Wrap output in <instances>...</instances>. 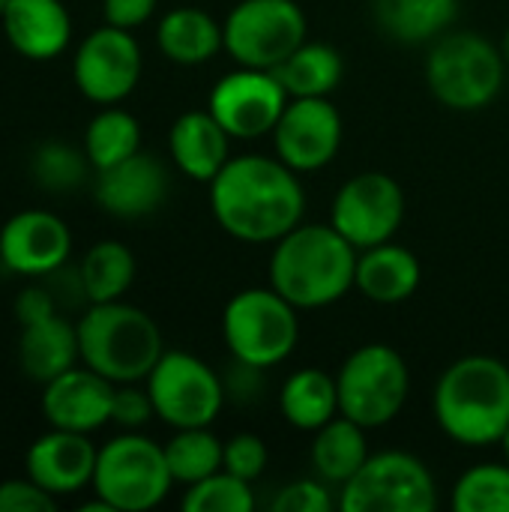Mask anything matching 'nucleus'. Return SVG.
Instances as JSON below:
<instances>
[{
  "label": "nucleus",
  "mask_w": 509,
  "mask_h": 512,
  "mask_svg": "<svg viewBox=\"0 0 509 512\" xmlns=\"http://www.w3.org/2000/svg\"><path fill=\"white\" fill-rule=\"evenodd\" d=\"M207 186L216 225L240 243L273 246L306 216V189L279 156H231Z\"/></svg>",
  "instance_id": "obj_1"
},
{
  "label": "nucleus",
  "mask_w": 509,
  "mask_h": 512,
  "mask_svg": "<svg viewBox=\"0 0 509 512\" xmlns=\"http://www.w3.org/2000/svg\"><path fill=\"white\" fill-rule=\"evenodd\" d=\"M360 249L330 222H300L270 252V288L300 312L327 309L354 288Z\"/></svg>",
  "instance_id": "obj_2"
},
{
  "label": "nucleus",
  "mask_w": 509,
  "mask_h": 512,
  "mask_svg": "<svg viewBox=\"0 0 509 512\" xmlns=\"http://www.w3.org/2000/svg\"><path fill=\"white\" fill-rule=\"evenodd\" d=\"M438 429L459 447L501 444L509 429V366L489 354L450 363L432 393Z\"/></svg>",
  "instance_id": "obj_3"
},
{
  "label": "nucleus",
  "mask_w": 509,
  "mask_h": 512,
  "mask_svg": "<svg viewBox=\"0 0 509 512\" xmlns=\"http://www.w3.org/2000/svg\"><path fill=\"white\" fill-rule=\"evenodd\" d=\"M75 327L81 363L111 384L147 381V375L165 354L159 324L144 309L123 300L90 303Z\"/></svg>",
  "instance_id": "obj_4"
},
{
  "label": "nucleus",
  "mask_w": 509,
  "mask_h": 512,
  "mask_svg": "<svg viewBox=\"0 0 509 512\" xmlns=\"http://www.w3.org/2000/svg\"><path fill=\"white\" fill-rule=\"evenodd\" d=\"M507 78L501 45L477 30H447L438 36L426 57V84L432 96L450 111L489 108Z\"/></svg>",
  "instance_id": "obj_5"
},
{
  "label": "nucleus",
  "mask_w": 509,
  "mask_h": 512,
  "mask_svg": "<svg viewBox=\"0 0 509 512\" xmlns=\"http://www.w3.org/2000/svg\"><path fill=\"white\" fill-rule=\"evenodd\" d=\"M276 288H243L222 312V336L234 360L258 369L285 363L300 342V318Z\"/></svg>",
  "instance_id": "obj_6"
},
{
  "label": "nucleus",
  "mask_w": 509,
  "mask_h": 512,
  "mask_svg": "<svg viewBox=\"0 0 509 512\" xmlns=\"http://www.w3.org/2000/svg\"><path fill=\"white\" fill-rule=\"evenodd\" d=\"M174 486L165 447L141 432H123L99 447L93 492L114 512L159 507Z\"/></svg>",
  "instance_id": "obj_7"
},
{
  "label": "nucleus",
  "mask_w": 509,
  "mask_h": 512,
  "mask_svg": "<svg viewBox=\"0 0 509 512\" xmlns=\"http://www.w3.org/2000/svg\"><path fill=\"white\" fill-rule=\"evenodd\" d=\"M336 387L339 414L372 432L402 414L411 393V372L393 345L369 342L345 357L336 372Z\"/></svg>",
  "instance_id": "obj_8"
},
{
  "label": "nucleus",
  "mask_w": 509,
  "mask_h": 512,
  "mask_svg": "<svg viewBox=\"0 0 509 512\" xmlns=\"http://www.w3.org/2000/svg\"><path fill=\"white\" fill-rule=\"evenodd\" d=\"M435 507V474L405 450L369 453L363 468L339 489L342 512H432Z\"/></svg>",
  "instance_id": "obj_9"
},
{
  "label": "nucleus",
  "mask_w": 509,
  "mask_h": 512,
  "mask_svg": "<svg viewBox=\"0 0 509 512\" xmlns=\"http://www.w3.org/2000/svg\"><path fill=\"white\" fill-rule=\"evenodd\" d=\"M222 30L225 51L237 66L276 69L306 42L309 21L297 0H240Z\"/></svg>",
  "instance_id": "obj_10"
},
{
  "label": "nucleus",
  "mask_w": 509,
  "mask_h": 512,
  "mask_svg": "<svg viewBox=\"0 0 509 512\" xmlns=\"http://www.w3.org/2000/svg\"><path fill=\"white\" fill-rule=\"evenodd\" d=\"M156 417L171 429L213 426L225 408V381L189 351H165L144 381Z\"/></svg>",
  "instance_id": "obj_11"
},
{
  "label": "nucleus",
  "mask_w": 509,
  "mask_h": 512,
  "mask_svg": "<svg viewBox=\"0 0 509 512\" xmlns=\"http://www.w3.org/2000/svg\"><path fill=\"white\" fill-rule=\"evenodd\" d=\"M405 222V189L387 171L348 177L330 204V225L360 252L399 234Z\"/></svg>",
  "instance_id": "obj_12"
},
{
  "label": "nucleus",
  "mask_w": 509,
  "mask_h": 512,
  "mask_svg": "<svg viewBox=\"0 0 509 512\" xmlns=\"http://www.w3.org/2000/svg\"><path fill=\"white\" fill-rule=\"evenodd\" d=\"M288 99L291 96L273 69L237 66L213 84L207 111L234 141H258L273 135Z\"/></svg>",
  "instance_id": "obj_13"
},
{
  "label": "nucleus",
  "mask_w": 509,
  "mask_h": 512,
  "mask_svg": "<svg viewBox=\"0 0 509 512\" xmlns=\"http://www.w3.org/2000/svg\"><path fill=\"white\" fill-rule=\"evenodd\" d=\"M144 57L132 30L105 24L87 33L72 60V78L81 96L96 105L123 102L141 81Z\"/></svg>",
  "instance_id": "obj_14"
},
{
  "label": "nucleus",
  "mask_w": 509,
  "mask_h": 512,
  "mask_svg": "<svg viewBox=\"0 0 509 512\" xmlns=\"http://www.w3.org/2000/svg\"><path fill=\"white\" fill-rule=\"evenodd\" d=\"M342 114L330 102V96H303L288 99L276 129H273V153L294 168L297 174L327 168L342 147Z\"/></svg>",
  "instance_id": "obj_15"
},
{
  "label": "nucleus",
  "mask_w": 509,
  "mask_h": 512,
  "mask_svg": "<svg viewBox=\"0 0 509 512\" xmlns=\"http://www.w3.org/2000/svg\"><path fill=\"white\" fill-rule=\"evenodd\" d=\"M72 252L66 222L48 210H21L0 228V264L21 276H48Z\"/></svg>",
  "instance_id": "obj_16"
},
{
  "label": "nucleus",
  "mask_w": 509,
  "mask_h": 512,
  "mask_svg": "<svg viewBox=\"0 0 509 512\" xmlns=\"http://www.w3.org/2000/svg\"><path fill=\"white\" fill-rule=\"evenodd\" d=\"M171 189L168 168L150 153H132L129 159L96 171L93 195L96 204L117 219H144L153 216Z\"/></svg>",
  "instance_id": "obj_17"
},
{
  "label": "nucleus",
  "mask_w": 509,
  "mask_h": 512,
  "mask_svg": "<svg viewBox=\"0 0 509 512\" xmlns=\"http://www.w3.org/2000/svg\"><path fill=\"white\" fill-rule=\"evenodd\" d=\"M114 387L90 366H72L63 375L42 384V414L51 429L90 435L111 423Z\"/></svg>",
  "instance_id": "obj_18"
},
{
  "label": "nucleus",
  "mask_w": 509,
  "mask_h": 512,
  "mask_svg": "<svg viewBox=\"0 0 509 512\" xmlns=\"http://www.w3.org/2000/svg\"><path fill=\"white\" fill-rule=\"evenodd\" d=\"M96 459L99 450L87 435L51 429L30 444L24 456V468L36 486H42L54 498H63L81 492L84 486H93Z\"/></svg>",
  "instance_id": "obj_19"
},
{
  "label": "nucleus",
  "mask_w": 509,
  "mask_h": 512,
  "mask_svg": "<svg viewBox=\"0 0 509 512\" xmlns=\"http://www.w3.org/2000/svg\"><path fill=\"white\" fill-rule=\"evenodd\" d=\"M0 21L9 45L27 60H54L72 39V18L60 0H9Z\"/></svg>",
  "instance_id": "obj_20"
},
{
  "label": "nucleus",
  "mask_w": 509,
  "mask_h": 512,
  "mask_svg": "<svg viewBox=\"0 0 509 512\" xmlns=\"http://www.w3.org/2000/svg\"><path fill=\"white\" fill-rule=\"evenodd\" d=\"M231 135L222 123L204 111H186L168 132V150L180 174L198 183H210L231 159Z\"/></svg>",
  "instance_id": "obj_21"
},
{
  "label": "nucleus",
  "mask_w": 509,
  "mask_h": 512,
  "mask_svg": "<svg viewBox=\"0 0 509 512\" xmlns=\"http://www.w3.org/2000/svg\"><path fill=\"white\" fill-rule=\"evenodd\" d=\"M420 279L423 267L417 255L393 240L363 249L357 255L354 288L378 306H399L411 300L420 288Z\"/></svg>",
  "instance_id": "obj_22"
},
{
  "label": "nucleus",
  "mask_w": 509,
  "mask_h": 512,
  "mask_svg": "<svg viewBox=\"0 0 509 512\" xmlns=\"http://www.w3.org/2000/svg\"><path fill=\"white\" fill-rule=\"evenodd\" d=\"M159 51L177 66H204L225 51L222 24L198 6H177L162 15L156 30Z\"/></svg>",
  "instance_id": "obj_23"
},
{
  "label": "nucleus",
  "mask_w": 509,
  "mask_h": 512,
  "mask_svg": "<svg viewBox=\"0 0 509 512\" xmlns=\"http://www.w3.org/2000/svg\"><path fill=\"white\" fill-rule=\"evenodd\" d=\"M78 360H81L78 327L69 324L63 315H51V318L21 327L18 363L30 381L48 384L51 378L72 369Z\"/></svg>",
  "instance_id": "obj_24"
},
{
  "label": "nucleus",
  "mask_w": 509,
  "mask_h": 512,
  "mask_svg": "<svg viewBox=\"0 0 509 512\" xmlns=\"http://www.w3.org/2000/svg\"><path fill=\"white\" fill-rule=\"evenodd\" d=\"M279 414L297 432H318L333 417H339V387L336 375L327 369H297L285 378L279 390Z\"/></svg>",
  "instance_id": "obj_25"
},
{
  "label": "nucleus",
  "mask_w": 509,
  "mask_h": 512,
  "mask_svg": "<svg viewBox=\"0 0 509 512\" xmlns=\"http://www.w3.org/2000/svg\"><path fill=\"white\" fill-rule=\"evenodd\" d=\"M459 12V0H372L375 24L402 45H423L444 36Z\"/></svg>",
  "instance_id": "obj_26"
},
{
  "label": "nucleus",
  "mask_w": 509,
  "mask_h": 512,
  "mask_svg": "<svg viewBox=\"0 0 509 512\" xmlns=\"http://www.w3.org/2000/svg\"><path fill=\"white\" fill-rule=\"evenodd\" d=\"M360 423L348 420L345 414L333 417L327 426H321L318 432H312V471L315 477H321L327 486L342 489L369 459V441Z\"/></svg>",
  "instance_id": "obj_27"
},
{
  "label": "nucleus",
  "mask_w": 509,
  "mask_h": 512,
  "mask_svg": "<svg viewBox=\"0 0 509 512\" xmlns=\"http://www.w3.org/2000/svg\"><path fill=\"white\" fill-rule=\"evenodd\" d=\"M276 78L288 90L291 99L303 96H330L345 75L342 54L327 42H303L291 57H285L276 69Z\"/></svg>",
  "instance_id": "obj_28"
},
{
  "label": "nucleus",
  "mask_w": 509,
  "mask_h": 512,
  "mask_svg": "<svg viewBox=\"0 0 509 512\" xmlns=\"http://www.w3.org/2000/svg\"><path fill=\"white\" fill-rule=\"evenodd\" d=\"M78 273L87 291V303H111L132 288L135 255L120 240H99L87 249Z\"/></svg>",
  "instance_id": "obj_29"
},
{
  "label": "nucleus",
  "mask_w": 509,
  "mask_h": 512,
  "mask_svg": "<svg viewBox=\"0 0 509 512\" xmlns=\"http://www.w3.org/2000/svg\"><path fill=\"white\" fill-rule=\"evenodd\" d=\"M141 150V123L114 105H105L84 132V153L93 171L111 168Z\"/></svg>",
  "instance_id": "obj_30"
},
{
  "label": "nucleus",
  "mask_w": 509,
  "mask_h": 512,
  "mask_svg": "<svg viewBox=\"0 0 509 512\" xmlns=\"http://www.w3.org/2000/svg\"><path fill=\"white\" fill-rule=\"evenodd\" d=\"M165 447V459L171 468L174 483L180 486H192L207 480L210 474L222 471V459H225V441H219L210 426H198V429H174V438Z\"/></svg>",
  "instance_id": "obj_31"
},
{
  "label": "nucleus",
  "mask_w": 509,
  "mask_h": 512,
  "mask_svg": "<svg viewBox=\"0 0 509 512\" xmlns=\"http://www.w3.org/2000/svg\"><path fill=\"white\" fill-rule=\"evenodd\" d=\"M453 512H509V462L468 468L450 495Z\"/></svg>",
  "instance_id": "obj_32"
},
{
  "label": "nucleus",
  "mask_w": 509,
  "mask_h": 512,
  "mask_svg": "<svg viewBox=\"0 0 509 512\" xmlns=\"http://www.w3.org/2000/svg\"><path fill=\"white\" fill-rule=\"evenodd\" d=\"M90 159L84 150L63 144V141H45L30 156V174L33 180L48 192H72L87 180Z\"/></svg>",
  "instance_id": "obj_33"
},
{
  "label": "nucleus",
  "mask_w": 509,
  "mask_h": 512,
  "mask_svg": "<svg viewBox=\"0 0 509 512\" xmlns=\"http://www.w3.org/2000/svg\"><path fill=\"white\" fill-rule=\"evenodd\" d=\"M186 512H255V489L249 480L234 477L231 471H216L201 483L186 486L180 501Z\"/></svg>",
  "instance_id": "obj_34"
},
{
  "label": "nucleus",
  "mask_w": 509,
  "mask_h": 512,
  "mask_svg": "<svg viewBox=\"0 0 509 512\" xmlns=\"http://www.w3.org/2000/svg\"><path fill=\"white\" fill-rule=\"evenodd\" d=\"M267 462H270V450L264 444L261 435L255 432H237L225 441V459H222V468L231 471L234 477H243L249 483H255L264 471H267Z\"/></svg>",
  "instance_id": "obj_35"
},
{
  "label": "nucleus",
  "mask_w": 509,
  "mask_h": 512,
  "mask_svg": "<svg viewBox=\"0 0 509 512\" xmlns=\"http://www.w3.org/2000/svg\"><path fill=\"white\" fill-rule=\"evenodd\" d=\"M321 477H303L294 483H285L276 498L270 501L273 512H330L336 507V498Z\"/></svg>",
  "instance_id": "obj_36"
},
{
  "label": "nucleus",
  "mask_w": 509,
  "mask_h": 512,
  "mask_svg": "<svg viewBox=\"0 0 509 512\" xmlns=\"http://www.w3.org/2000/svg\"><path fill=\"white\" fill-rule=\"evenodd\" d=\"M156 417L153 399L147 387L138 384H117L114 387V402H111V423L120 426L123 432H138Z\"/></svg>",
  "instance_id": "obj_37"
},
{
  "label": "nucleus",
  "mask_w": 509,
  "mask_h": 512,
  "mask_svg": "<svg viewBox=\"0 0 509 512\" xmlns=\"http://www.w3.org/2000/svg\"><path fill=\"white\" fill-rule=\"evenodd\" d=\"M57 498L36 486L30 477L0 483V512H54Z\"/></svg>",
  "instance_id": "obj_38"
},
{
  "label": "nucleus",
  "mask_w": 509,
  "mask_h": 512,
  "mask_svg": "<svg viewBox=\"0 0 509 512\" xmlns=\"http://www.w3.org/2000/svg\"><path fill=\"white\" fill-rule=\"evenodd\" d=\"M264 372L267 369L249 366V363L231 357V372L222 378L225 381V396L234 399V402H255L258 390L264 387Z\"/></svg>",
  "instance_id": "obj_39"
},
{
  "label": "nucleus",
  "mask_w": 509,
  "mask_h": 512,
  "mask_svg": "<svg viewBox=\"0 0 509 512\" xmlns=\"http://www.w3.org/2000/svg\"><path fill=\"white\" fill-rule=\"evenodd\" d=\"M156 3L159 0H102V15H105V24L135 30L153 18Z\"/></svg>",
  "instance_id": "obj_40"
},
{
  "label": "nucleus",
  "mask_w": 509,
  "mask_h": 512,
  "mask_svg": "<svg viewBox=\"0 0 509 512\" xmlns=\"http://www.w3.org/2000/svg\"><path fill=\"white\" fill-rule=\"evenodd\" d=\"M51 315H57V300L51 297V291L45 285H30V288H24L18 294V300H15V318H18L21 327L36 324L42 318H51Z\"/></svg>",
  "instance_id": "obj_41"
},
{
  "label": "nucleus",
  "mask_w": 509,
  "mask_h": 512,
  "mask_svg": "<svg viewBox=\"0 0 509 512\" xmlns=\"http://www.w3.org/2000/svg\"><path fill=\"white\" fill-rule=\"evenodd\" d=\"M501 54H504V60H507V69H509V27L504 30V36H501Z\"/></svg>",
  "instance_id": "obj_42"
},
{
  "label": "nucleus",
  "mask_w": 509,
  "mask_h": 512,
  "mask_svg": "<svg viewBox=\"0 0 509 512\" xmlns=\"http://www.w3.org/2000/svg\"><path fill=\"white\" fill-rule=\"evenodd\" d=\"M501 450H504V462H509V429L507 435L501 438Z\"/></svg>",
  "instance_id": "obj_43"
}]
</instances>
